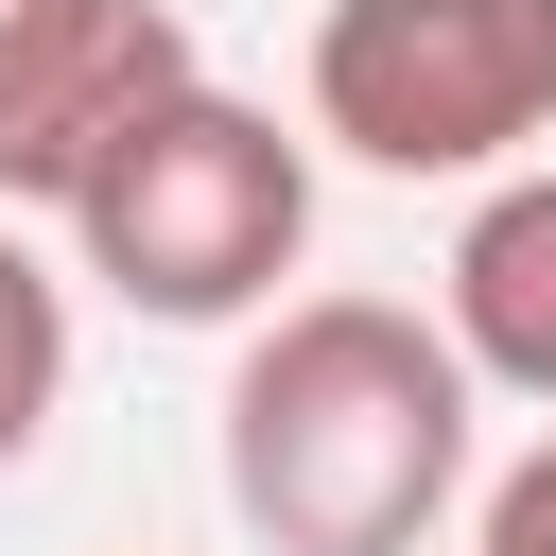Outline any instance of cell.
Segmentation results:
<instances>
[{
  "mask_svg": "<svg viewBox=\"0 0 556 556\" xmlns=\"http://www.w3.org/2000/svg\"><path fill=\"white\" fill-rule=\"evenodd\" d=\"M486 365L417 295H278L226 365V521L261 556H417L469 504Z\"/></svg>",
  "mask_w": 556,
  "mask_h": 556,
  "instance_id": "1",
  "label": "cell"
},
{
  "mask_svg": "<svg viewBox=\"0 0 556 556\" xmlns=\"http://www.w3.org/2000/svg\"><path fill=\"white\" fill-rule=\"evenodd\" d=\"M52 226H70V261L122 313H156V330H261L278 278L313 261V139H278V104H243V87L191 70L174 104H139L104 139V174Z\"/></svg>",
  "mask_w": 556,
  "mask_h": 556,
  "instance_id": "2",
  "label": "cell"
},
{
  "mask_svg": "<svg viewBox=\"0 0 556 556\" xmlns=\"http://www.w3.org/2000/svg\"><path fill=\"white\" fill-rule=\"evenodd\" d=\"M313 139L365 174H521L556 139V0H313Z\"/></svg>",
  "mask_w": 556,
  "mask_h": 556,
  "instance_id": "3",
  "label": "cell"
},
{
  "mask_svg": "<svg viewBox=\"0 0 556 556\" xmlns=\"http://www.w3.org/2000/svg\"><path fill=\"white\" fill-rule=\"evenodd\" d=\"M208 52L174 0H0V208H70L139 104H174Z\"/></svg>",
  "mask_w": 556,
  "mask_h": 556,
  "instance_id": "4",
  "label": "cell"
},
{
  "mask_svg": "<svg viewBox=\"0 0 556 556\" xmlns=\"http://www.w3.org/2000/svg\"><path fill=\"white\" fill-rule=\"evenodd\" d=\"M434 313L469 330V365H486L504 400H556V156H539V174H486V208L452 226Z\"/></svg>",
  "mask_w": 556,
  "mask_h": 556,
  "instance_id": "5",
  "label": "cell"
},
{
  "mask_svg": "<svg viewBox=\"0 0 556 556\" xmlns=\"http://www.w3.org/2000/svg\"><path fill=\"white\" fill-rule=\"evenodd\" d=\"M52 400H70V278L0 226V469L52 434Z\"/></svg>",
  "mask_w": 556,
  "mask_h": 556,
  "instance_id": "6",
  "label": "cell"
},
{
  "mask_svg": "<svg viewBox=\"0 0 556 556\" xmlns=\"http://www.w3.org/2000/svg\"><path fill=\"white\" fill-rule=\"evenodd\" d=\"M469 556H556V434H539L521 469H486V504H469Z\"/></svg>",
  "mask_w": 556,
  "mask_h": 556,
  "instance_id": "7",
  "label": "cell"
}]
</instances>
